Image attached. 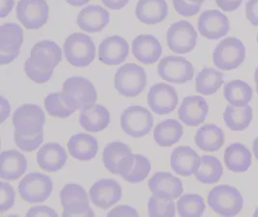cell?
<instances>
[{"mask_svg": "<svg viewBox=\"0 0 258 217\" xmlns=\"http://www.w3.org/2000/svg\"><path fill=\"white\" fill-rule=\"evenodd\" d=\"M201 164V158L194 149L180 146L173 150L170 157V166L177 175L191 177L197 174Z\"/></svg>", "mask_w": 258, "mask_h": 217, "instance_id": "obj_22", "label": "cell"}, {"mask_svg": "<svg viewBox=\"0 0 258 217\" xmlns=\"http://www.w3.org/2000/svg\"><path fill=\"white\" fill-rule=\"evenodd\" d=\"M23 28L17 23H4L0 26V64L7 65L19 57L24 44Z\"/></svg>", "mask_w": 258, "mask_h": 217, "instance_id": "obj_14", "label": "cell"}, {"mask_svg": "<svg viewBox=\"0 0 258 217\" xmlns=\"http://www.w3.org/2000/svg\"><path fill=\"white\" fill-rule=\"evenodd\" d=\"M19 193L26 203L35 204L46 202L53 191L51 177L42 173L32 172L24 176L19 183Z\"/></svg>", "mask_w": 258, "mask_h": 217, "instance_id": "obj_7", "label": "cell"}, {"mask_svg": "<svg viewBox=\"0 0 258 217\" xmlns=\"http://www.w3.org/2000/svg\"><path fill=\"white\" fill-rule=\"evenodd\" d=\"M256 91H257V94H258V90H256Z\"/></svg>", "mask_w": 258, "mask_h": 217, "instance_id": "obj_57", "label": "cell"}, {"mask_svg": "<svg viewBox=\"0 0 258 217\" xmlns=\"http://www.w3.org/2000/svg\"><path fill=\"white\" fill-rule=\"evenodd\" d=\"M252 151H253V154H254L255 159L258 160V137L256 138V139H254V141H253Z\"/></svg>", "mask_w": 258, "mask_h": 217, "instance_id": "obj_52", "label": "cell"}, {"mask_svg": "<svg viewBox=\"0 0 258 217\" xmlns=\"http://www.w3.org/2000/svg\"><path fill=\"white\" fill-rule=\"evenodd\" d=\"M223 174V165L218 158L203 156L201 157V164L196 174V179L204 184H215L221 180Z\"/></svg>", "mask_w": 258, "mask_h": 217, "instance_id": "obj_36", "label": "cell"}, {"mask_svg": "<svg viewBox=\"0 0 258 217\" xmlns=\"http://www.w3.org/2000/svg\"><path fill=\"white\" fill-rule=\"evenodd\" d=\"M166 42L169 49L176 54H187L195 49L198 42V32L194 25L186 21L172 23L166 32Z\"/></svg>", "mask_w": 258, "mask_h": 217, "instance_id": "obj_12", "label": "cell"}, {"mask_svg": "<svg viewBox=\"0 0 258 217\" xmlns=\"http://www.w3.org/2000/svg\"><path fill=\"white\" fill-rule=\"evenodd\" d=\"M254 81H255V84H256V90H258V67L255 69V73H254Z\"/></svg>", "mask_w": 258, "mask_h": 217, "instance_id": "obj_53", "label": "cell"}, {"mask_svg": "<svg viewBox=\"0 0 258 217\" xmlns=\"http://www.w3.org/2000/svg\"><path fill=\"white\" fill-rule=\"evenodd\" d=\"M200 35L208 40H219L229 32L228 18L219 10H207L200 15L198 23Z\"/></svg>", "mask_w": 258, "mask_h": 217, "instance_id": "obj_18", "label": "cell"}, {"mask_svg": "<svg viewBox=\"0 0 258 217\" xmlns=\"http://www.w3.org/2000/svg\"><path fill=\"white\" fill-rule=\"evenodd\" d=\"M225 136L223 129L214 124L201 126L195 136V142L200 150L211 153L222 148Z\"/></svg>", "mask_w": 258, "mask_h": 217, "instance_id": "obj_32", "label": "cell"}, {"mask_svg": "<svg viewBox=\"0 0 258 217\" xmlns=\"http://www.w3.org/2000/svg\"><path fill=\"white\" fill-rule=\"evenodd\" d=\"M136 160L129 146L122 142H112L106 145L103 152V163L111 174L122 178L129 173Z\"/></svg>", "mask_w": 258, "mask_h": 217, "instance_id": "obj_11", "label": "cell"}, {"mask_svg": "<svg viewBox=\"0 0 258 217\" xmlns=\"http://www.w3.org/2000/svg\"><path fill=\"white\" fill-rule=\"evenodd\" d=\"M151 171V162L146 157L136 154L135 163L127 175L122 179L131 183H142L147 179Z\"/></svg>", "mask_w": 258, "mask_h": 217, "instance_id": "obj_39", "label": "cell"}, {"mask_svg": "<svg viewBox=\"0 0 258 217\" xmlns=\"http://www.w3.org/2000/svg\"><path fill=\"white\" fill-rule=\"evenodd\" d=\"M217 5L224 12L237 10L243 3V0H216Z\"/></svg>", "mask_w": 258, "mask_h": 217, "instance_id": "obj_47", "label": "cell"}, {"mask_svg": "<svg viewBox=\"0 0 258 217\" xmlns=\"http://www.w3.org/2000/svg\"><path fill=\"white\" fill-rule=\"evenodd\" d=\"M15 8V0H0V18L4 19Z\"/></svg>", "mask_w": 258, "mask_h": 217, "instance_id": "obj_48", "label": "cell"}, {"mask_svg": "<svg viewBox=\"0 0 258 217\" xmlns=\"http://www.w3.org/2000/svg\"><path fill=\"white\" fill-rule=\"evenodd\" d=\"M79 121L84 130L101 132L109 125L110 113L104 105L96 103L93 106L82 110Z\"/></svg>", "mask_w": 258, "mask_h": 217, "instance_id": "obj_29", "label": "cell"}, {"mask_svg": "<svg viewBox=\"0 0 258 217\" xmlns=\"http://www.w3.org/2000/svg\"><path fill=\"white\" fill-rule=\"evenodd\" d=\"M61 94L65 103L75 111L93 106L98 98L93 83L82 77H72L65 80Z\"/></svg>", "mask_w": 258, "mask_h": 217, "instance_id": "obj_2", "label": "cell"}, {"mask_svg": "<svg viewBox=\"0 0 258 217\" xmlns=\"http://www.w3.org/2000/svg\"><path fill=\"white\" fill-rule=\"evenodd\" d=\"M252 88L240 80H232L224 85L223 97L227 103L235 107L247 105L252 99Z\"/></svg>", "mask_w": 258, "mask_h": 217, "instance_id": "obj_33", "label": "cell"}, {"mask_svg": "<svg viewBox=\"0 0 258 217\" xmlns=\"http://www.w3.org/2000/svg\"><path fill=\"white\" fill-rule=\"evenodd\" d=\"M27 170V160L21 152L16 150L1 153L0 178L8 182L17 181Z\"/></svg>", "mask_w": 258, "mask_h": 217, "instance_id": "obj_26", "label": "cell"}, {"mask_svg": "<svg viewBox=\"0 0 258 217\" xmlns=\"http://www.w3.org/2000/svg\"><path fill=\"white\" fill-rule=\"evenodd\" d=\"M205 202L199 194H185L177 202V211L181 217H200L205 211Z\"/></svg>", "mask_w": 258, "mask_h": 217, "instance_id": "obj_37", "label": "cell"}, {"mask_svg": "<svg viewBox=\"0 0 258 217\" xmlns=\"http://www.w3.org/2000/svg\"><path fill=\"white\" fill-rule=\"evenodd\" d=\"M134 57L144 65H152L161 57L163 46L160 41L153 35L142 34L138 36L132 45Z\"/></svg>", "mask_w": 258, "mask_h": 217, "instance_id": "obj_23", "label": "cell"}, {"mask_svg": "<svg viewBox=\"0 0 258 217\" xmlns=\"http://www.w3.org/2000/svg\"><path fill=\"white\" fill-rule=\"evenodd\" d=\"M183 126L174 119L160 122L153 131L155 142L161 147H171L178 143L183 136Z\"/></svg>", "mask_w": 258, "mask_h": 217, "instance_id": "obj_31", "label": "cell"}, {"mask_svg": "<svg viewBox=\"0 0 258 217\" xmlns=\"http://www.w3.org/2000/svg\"><path fill=\"white\" fill-rule=\"evenodd\" d=\"M207 202L213 211L226 217L239 214L244 205V199L240 191L227 184H221L214 187L208 194Z\"/></svg>", "mask_w": 258, "mask_h": 217, "instance_id": "obj_3", "label": "cell"}, {"mask_svg": "<svg viewBox=\"0 0 258 217\" xmlns=\"http://www.w3.org/2000/svg\"><path fill=\"white\" fill-rule=\"evenodd\" d=\"M14 140L16 145L23 152H33L42 145L44 141V130L34 135H24L15 130Z\"/></svg>", "mask_w": 258, "mask_h": 217, "instance_id": "obj_41", "label": "cell"}, {"mask_svg": "<svg viewBox=\"0 0 258 217\" xmlns=\"http://www.w3.org/2000/svg\"><path fill=\"white\" fill-rule=\"evenodd\" d=\"M130 46L126 39L113 35L103 40L99 46V60L108 66H116L128 58Z\"/></svg>", "mask_w": 258, "mask_h": 217, "instance_id": "obj_20", "label": "cell"}, {"mask_svg": "<svg viewBox=\"0 0 258 217\" xmlns=\"http://www.w3.org/2000/svg\"><path fill=\"white\" fill-rule=\"evenodd\" d=\"M246 58V47L235 37L223 39L213 52L214 65L222 70L237 69Z\"/></svg>", "mask_w": 258, "mask_h": 217, "instance_id": "obj_8", "label": "cell"}, {"mask_svg": "<svg viewBox=\"0 0 258 217\" xmlns=\"http://www.w3.org/2000/svg\"><path fill=\"white\" fill-rule=\"evenodd\" d=\"M188 1H190V2H192V3H198V4H202L205 0H188Z\"/></svg>", "mask_w": 258, "mask_h": 217, "instance_id": "obj_54", "label": "cell"}, {"mask_svg": "<svg viewBox=\"0 0 258 217\" xmlns=\"http://www.w3.org/2000/svg\"><path fill=\"white\" fill-rule=\"evenodd\" d=\"M253 216L258 217V207L255 209V211L253 213Z\"/></svg>", "mask_w": 258, "mask_h": 217, "instance_id": "obj_55", "label": "cell"}, {"mask_svg": "<svg viewBox=\"0 0 258 217\" xmlns=\"http://www.w3.org/2000/svg\"><path fill=\"white\" fill-rule=\"evenodd\" d=\"M89 195L95 206L102 209H108L121 200L122 188L120 184L112 179H102L90 187Z\"/></svg>", "mask_w": 258, "mask_h": 217, "instance_id": "obj_17", "label": "cell"}, {"mask_svg": "<svg viewBox=\"0 0 258 217\" xmlns=\"http://www.w3.org/2000/svg\"><path fill=\"white\" fill-rule=\"evenodd\" d=\"M90 1L91 0H66L68 4H70L71 6H74V7H82Z\"/></svg>", "mask_w": 258, "mask_h": 217, "instance_id": "obj_51", "label": "cell"}, {"mask_svg": "<svg viewBox=\"0 0 258 217\" xmlns=\"http://www.w3.org/2000/svg\"><path fill=\"white\" fill-rule=\"evenodd\" d=\"M26 216H58V212L47 206H32L26 213Z\"/></svg>", "mask_w": 258, "mask_h": 217, "instance_id": "obj_44", "label": "cell"}, {"mask_svg": "<svg viewBox=\"0 0 258 217\" xmlns=\"http://www.w3.org/2000/svg\"><path fill=\"white\" fill-rule=\"evenodd\" d=\"M151 193L159 198L176 200L184 191L182 181L169 172H157L148 182Z\"/></svg>", "mask_w": 258, "mask_h": 217, "instance_id": "obj_19", "label": "cell"}, {"mask_svg": "<svg viewBox=\"0 0 258 217\" xmlns=\"http://www.w3.org/2000/svg\"><path fill=\"white\" fill-rule=\"evenodd\" d=\"M176 206L173 200L159 198L152 195L148 201L149 216H175Z\"/></svg>", "mask_w": 258, "mask_h": 217, "instance_id": "obj_40", "label": "cell"}, {"mask_svg": "<svg viewBox=\"0 0 258 217\" xmlns=\"http://www.w3.org/2000/svg\"><path fill=\"white\" fill-rule=\"evenodd\" d=\"M167 15L168 5L165 0H139L136 6L137 19L147 25L164 22Z\"/></svg>", "mask_w": 258, "mask_h": 217, "instance_id": "obj_27", "label": "cell"}, {"mask_svg": "<svg viewBox=\"0 0 258 217\" xmlns=\"http://www.w3.org/2000/svg\"><path fill=\"white\" fill-rule=\"evenodd\" d=\"M37 163L43 171L55 173L61 170L66 164L68 156L58 143H47L39 150L36 156Z\"/></svg>", "mask_w": 258, "mask_h": 217, "instance_id": "obj_25", "label": "cell"}, {"mask_svg": "<svg viewBox=\"0 0 258 217\" xmlns=\"http://www.w3.org/2000/svg\"><path fill=\"white\" fill-rule=\"evenodd\" d=\"M63 54L72 66L88 67L96 57V46L92 38L84 33H73L67 37Z\"/></svg>", "mask_w": 258, "mask_h": 217, "instance_id": "obj_4", "label": "cell"}, {"mask_svg": "<svg viewBox=\"0 0 258 217\" xmlns=\"http://www.w3.org/2000/svg\"><path fill=\"white\" fill-rule=\"evenodd\" d=\"M1 202H0V212L3 213L12 208L16 201V192L10 183L1 182Z\"/></svg>", "mask_w": 258, "mask_h": 217, "instance_id": "obj_42", "label": "cell"}, {"mask_svg": "<svg viewBox=\"0 0 258 217\" xmlns=\"http://www.w3.org/2000/svg\"><path fill=\"white\" fill-rule=\"evenodd\" d=\"M120 123L122 130L131 137H143L150 133L154 126L151 112L140 105L127 107L121 114Z\"/></svg>", "mask_w": 258, "mask_h": 217, "instance_id": "obj_9", "label": "cell"}, {"mask_svg": "<svg viewBox=\"0 0 258 217\" xmlns=\"http://www.w3.org/2000/svg\"><path fill=\"white\" fill-rule=\"evenodd\" d=\"M130 0H102L104 5L111 10H120L123 9Z\"/></svg>", "mask_w": 258, "mask_h": 217, "instance_id": "obj_49", "label": "cell"}, {"mask_svg": "<svg viewBox=\"0 0 258 217\" xmlns=\"http://www.w3.org/2000/svg\"><path fill=\"white\" fill-rule=\"evenodd\" d=\"M0 100H1V123H4V121L10 115L11 105L3 96L0 98Z\"/></svg>", "mask_w": 258, "mask_h": 217, "instance_id": "obj_50", "label": "cell"}, {"mask_svg": "<svg viewBox=\"0 0 258 217\" xmlns=\"http://www.w3.org/2000/svg\"><path fill=\"white\" fill-rule=\"evenodd\" d=\"M63 216H95L85 189L77 183H68L60 191Z\"/></svg>", "mask_w": 258, "mask_h": 217, "instance_id": "obj_6", "label": "cell"}, {"mask_svg": "<svg viewBox=\"0 0 258 217\" xmlns=\"http://www.w3.org/2000/svg\"><path fill=\"white\" fill-rule=\"evenodd\" d=\"M110 21V14L100 5H88L79 13L78 26L87 33H99Z\"/></svg>", "mask_w": 258, "mask_h": 217, "instance_id": "obj_24", "label": "cell"}, {"mask_svg": "<svg viewBox=\"0 0 258 217\" xmlns=\"http://www.w3.org/2000/svg\"><path fill=\"white\" fill-rule=\"evenodd\" d=\"M252 155L245 145L241 143H232L224 152V163L229 171L243 173L249 169L251 165Z\"/></svg>", "mask_w": 258, "mask_h": 217, "instance_id": "obj_30", "label": "cell"}, {"mask_svg": "<svg viewBox=\"0 0 258 217\" xmlns=\"http://www.w3.org/2000/svg\"><path fill=\"white\" fill-rule=\"evenodd\" d=\"M49 16L47 0H20L17 18L28 30H37L46 25Z\"/></svg>", "mask_w": 258, "mask_h": 217, "instance_id": "obj_13", "label": "cell"}, {"mask_svg": "<svg viewBox=\"0 0 258 217\" xmlns=\"http://www.w3.org/2000/svg\"><path fill=\"white\" fill-rule=\"evenodd\" d=\"M246 17L249 23L258 27V0H248L246 2Z\"/></svg>", "mask_w": 258, "mask_h": 217, "instance_id": "obj_45", "label": "cell"}, {"mask_svg": "<svg viewBox=\"0 0 258 217\" xmlns=\"http://www.w3.org/2000/svg\"><path fill=\"white\" fill-rule=\"evenodd\" d=\"M12 121L16 131L24 135H34L44 130L46 115L39 105L25 103L16 109Z\"/></svg>", "mask_w": 258, "mask_h": 217, "instance_id": "obj_10", "label": "cell"}, {"mask_svg": "<svg viewBox=\"0 0 258 217\" xmlns=\"http://www.w3.org/2000/svg\"><path fill=\"white\" fill-rule=\"evenodd\" d=\"M223 75L211 68H205L196 78V90L204 96L216 94L223 85Z\"/></svg>", "mask_w": 258, "mask_h": 217, "instance_id": "obj_35", "label": "cell"}, {"mask_svg": "<svg viewBox=\"0 0 258 217\" xmlns=\"http://www.w3.org/2000/svg\"><path fill=\"white\" fill-rule=\"evenodd\" d=\"M209 112L206 100L201 96L186 97L178 109L179 119L188 126L201 125Z\"/></svg>", "mask_w": 258, "mask_h": 217, "instance_id": "obj_21", "label": "cell"}, {"mask_svg": "<svg viewBox=\"0 0 258 217\" xmlns=\"http://www.w3.org/2000/svg\"><path fill=\"white\" fill-rule=\"evenodd\" d=\"M146 85L145 69L137 64H124L115 73L114 87L122 97L136 98L144 91Z\"/></svg>", "mask_w": 258, "mask_h": 217, "instance_id": "obj_5", "label": "cell"}, {"mask_svg": "<svg viewBox=\"0 0 258 217\" xmlns=\"http://www.w3.org/2000/svg\"><path fill=\"white\" fill-rule=\"evenodd\" d=\"M252 120V108L250 105L235 107L228 105L223 112V121L227 127L233 131H243L247 128Z\"/></svg>", "mask_w": 258, "mask_h": 217, "instance_id": "obj_34", "label": "cell"}, {"mask_svg": "<svg viewBox=\"0 0 258 217\" xmlns=\"http://www.w3.org/2000/svg\"><path fill=\"white\" fill-rule=\"evenodd\" d=\"M158 74L162 80L169 83L184 84L194 79L195 68L186 58L170 55L159 62Z\"/></svg>", "mask_w": 258, "mask_h": 217, "instance_id": "obj_15", "label": "cell"}, {"mask_svg": "<svg viewBox=\"0 0 258 217\" xmlns=\"http://www.w3.org/2000/svg\"><path fill=\"white\" fill-rule=\"evenodd\" d=\"M44 105L48 115L54 118L66 119L75 113V110L65 103L62 94L59 92L50 93L47 95Z\"/></svg>", "mask_w": 258, "mask_h": 217, "instance_id": "obj_38", "label": "cell"}, {"mask_svg": "<svg viewBox=\"0 0 258 217\" xmlns=\"http://www.w3.org/2000/svg\"><path fill=\"white\" fill-rule=\"evenodd\" d=\"M61 61L60 46L53 41L43 40L32 47L30 57L25 61L24 71L28 79L36 83H47Z\"/></svg>", "mask_w": 258, "mask_h": 217, "instance_id": "obj_1", "label": "cell"}, {"mask_svg": "<svg viewBox=\"0 0 258 217\" xmlns=\"http://www.w3.org/2000/svg\"><path fill=\"white\" fill-rule=\"evenodd\" d=\"M67 148L71 157L80 161L93 160L99 150L96 137L85 133L73 135L67 143Z\"/></svg>", "mask_w": 258, "mask_h": 217, "instance_id": "obj_28", "label": "cell"}, {"mask_svg": "<svg viewBox=\"0 0 258 217\" xmlns=\"http://www.w3.org/2000/svg\"><path fill=\"white\" fill-rule=\"evenodd\" d=\"M147 103L155 114L168 115L176 109L179 97L171 85L157 83L148 92Z\"/></svg>", "mask_w": 258, "mask_h": 217, "instance_id": "obj_16", "label": "cell"}, {"mask_svg": "<svg viewBox=\"0 0 258 217\" xmlns=\"http://www.w3.org/2000/svg\"><path fill=\"white\" fill-rule=\"evenodd\" d=\"M107 216H139V212L136 208L132 206H127V205H122L118 206L111 209L108 213Z\"/></svg>", "mask_w": 258, "mask_h": 217, "instance_id": "obj_46", "label": "cell"}, {"mask_svg": "<svg viewBox=\"0 0 258 217\" xmlns=\"http://www.w3.org/2000/svg\"><path fill=\"white\" fill-rule=\"evenodd\" d=\"M175 11L183 17L189 18L199 14L201 8V4L192 3L188 0H172Z\"/></svg>", "mask_w": 258, "mask_h": 217, "instance_id": "obj_43", "label": "cell"}, {"mask_svg": "<svg viewBox=\"0 0 258 217\" xmlns=\"http://www.w3.org/2000/svg\"><path fill=\"white\" fill-rule=\"evenodd\" d=\"M257 43H258V35H257Z\"/></svg>", "mask_w": 258, "mask_h": 217, "instance_id": "obj_56", "label": "cell"}]
</instances>
